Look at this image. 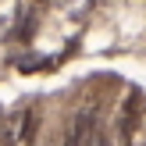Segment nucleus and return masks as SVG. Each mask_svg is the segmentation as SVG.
Masks as SVG:
<instances>
[{
	"instance_id": "1",
	"label": "nucleus",
	"mask_w": 146,
	"mask_h": 146,
	"mask_svg": "<svg viewBox=\"0 0 146 146\" xmlns=\"http://www.w3.org/2000/svg\"><path fill=\"white\" fill-rule=\"evenodd\" d=\"M25 11H29V4H25V0H0V39L21 29V18H25Z\"/></svg>"
}]
</instances>
